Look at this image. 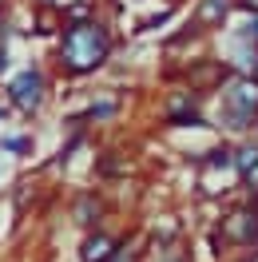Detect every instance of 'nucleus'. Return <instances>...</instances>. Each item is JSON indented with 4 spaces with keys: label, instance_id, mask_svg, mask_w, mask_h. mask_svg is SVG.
Returning a JSON list of instances; mask_svg holds the SVG:
<instances>
[{
    "label": "nucleus",
    "instance_id": "nucleus-1",
    "mask_svg": "<svg viewBox=\"0 0 258 262\" xmlns=\"http://www.w3.org/2000/svg\"><path fill=\"white\" fill-rule=\"evenodd\" d=\"M119 52V36H115L112 20L92 16L80 24H64L60 36L52 40V72L60 80H92L115 60Z\"/></svg>",
    "mask_w": 258,
    "mask_h": 262
},
{
    "label": "nucleus",
    "instance_id": "nucleus-2",
    "mask_svg": "<svg viewBox=\"0 0 258 262\" xmlns=\"http://www.w3.org/2000/svg\"><path fill=\"white\" fill-rule=\"evenodd\" d=\"M214 112L207 115L210 127L226 131V135H250L258 119V80L254 76H246V72H230L226 83L214 92Z\"/></svg>",
    "mask_w": 258,
    "mask_h": 262
},
{
    "label": "nucleus",
    "instance_id": "nucleus-3",
    "mask_svg": "<svg viewBox=\"0 0 258 262\" xmlns=\"http://www.w3.org/2000/svg\"><path fill=\"white\" fill-rule=\"evenodd\" d=\"M52 92H56V76H52V68L40 64V60H32V64L8 72V80H4V92H0V96L8 99L12 115L36 119V115L48 107Z\"/></svg>",
    "mask_w": 258,
    "mask_h": 262
},
{
    "label": "nucleus",
    "instance_id": "nucleus-4",
    "mask_svg": "<svg viewBox=\"0 0 258 262\" xmlns=\"http://www.w3.org/2000/svg\"><path fill=\"white\" fill-rule=\"evenodd\" d=\"M159 119L163 127H210L207 112H203V96H195L191 88H167V96L159 99Z\"/></svg>",
    "mask_w": 258,
    "mask_h": 262
},
{
    "label": "nucleus",
    "instance_id": "nucleus-5",
    "mask_svg": "<svg viewBox=\"0 0 258 262\" xmlns=\"http://www.w3.org/2000/svg\"><path fill=\"white\" fill-rule=\"evenodd\" d=\"M230 72H234V68L226 64V60H219V56H195V60L187 56V60L179 64V83H183V88H191L195 96L210 99L226 83Z\"/></svg>",
    "mask_w": 258,
    "mask_h": 262
},
{
    "label": "nucleus",
    "instance_id": "nucleus-6",
    "mask_svg": "<svg viewBox=\"0 0 258 262\" xmlns=\"http://www.w3.org/2000/svg\"><path fill=\"white\" fill-rule=\"evenodd\" d=\"M123 115V96H115V88H99L88 96L80 115H72L68 119V127L72 131H88V127H103V123H115Z\"/></svg>",
    "mask_w": 258,
    "mask_h": 262
},
{
    "label": "nucleus",
    "instance_id": "nucleus-7",
    "mask_svg": "<svg viewBox=\"0 0 258 262\" xmlns=\"http://www.w3.org/2000/svg\"><path fill=\"white\" fill-rule=\"evenodd\" d=\"M230 16H234V0H195L187 24H195L203 36H219L230 28Z\"/></svg>",
    "mask_w": 258,
    "mask_h": 262
},
{
    "label": "nucleus",
    "instance_id": "nucleus-8",
    "mask_svg": "<svg viewBox=\"0 0 258 262\" xmlns=\"http://www.w3.org/2000/svg\"><path fill=\"white\" fill-rule=\"evenodd\" d=\"M223 243L234 246H254L258 243V207H234L223 219Z\"/></svg>",
    "mask_w": 258,
    "mask_h": 262
},
{
    "label": "nucleus",
    "instance_id": "nucleus-9",
    "mask_svg": "<svg viewBox=\"0 0 258 262\" xmlns=\"http://www.w3.org/2000/svg\"><path fill=\"white\" fill-rule=\"evenodd\" d=\"M115 246H119V238H112L107 230H88L80 243V262H112Z\"/></svg>",
    "mask_w": 258,
    "mask_h": 262
},
{
    "label": "nucleus",
    "instance_id": "nucleus-10",
    "mask_svg": "<svg viewBox=\"0 0 258 262\" xmlns=\"http://www.w3.org/2000/svg\"><path fill=\"white\" fill-rule=\"evenodd\" d=\"M72 219L80 223V227H96L99 219H103V199L96 191H80L76 203H72Z\"/></svg>",
    "mask_w": 258,
    "mask_h": 262
},
{
    "label": "nucleus",
    "instance_id": "nucleus-11",
    "mask_svg": "<svg viewBox=\"0 0 258 262\" xmlns=\"http://www.w3.org/2000/svg\"><path fill=\"white\" fill-rule=\"evenodd\" d=\"M60 8H32V28H24V36H36V40H56L60 36Z\"/></svg>",
    "mask_w": 258,
    "mask_h": 262
},
{
    "label": "nucleus",
    "instance_id": "nucleus-12",
    "mask_svg": "<svg viewBox=\"0 0 258 262\" xmlns=\"http://www.w3.org/2000/svg\"><path fill=\"white\" fill-rule=\"evenodd\" d=\"M99 16V0H64L60 4V24H80Z\"/></svg>",
    "mask_w": 258,
    "mask_h": 262
},
{
    "label": "nucleus",
    "instance_id": "nucleus-13",
    "mask_svg": "<svg viewBox=\"0 0 258 262\" xmlns=\"http://www.w3.org/2000/svg\"><path fill=\"white\" fill-rule=\"evenodd\" d=\"M199 167H207V171H234V147H230V143H219V147L203 151Z\"/></svg>",
    "mask_w": 258,
    "mask_h": 262
},
{
    "label": "nucleus",
    "instance_id": "nucleus-14",
    "mask_svg": "<svg viewBox=\"0 0 258 262\" xmlns=\"http://www.w3.org/2000/svg\"><path fill=\"white\" fill-rule=\"evenodd\" d=\"M20 32V20H16V4L12 0H0V44H12V36Z\"/></svg>",
    "mask_w": 258,
    "mask_h": 262
},
{
    "label": "nucleus",
    "instance_id": "nucleus-15",
    "mask_svg": "<svg viewBox=\"0 0 258 262\" xmlns=\"http://www.w3.org/2000/svg\"><path fill=\"white\" fill-rule=\"evenodd\" d=\"M175 12H179V4H163L159 12H151V16L135 20V28H131V32H135V36H143V32H155V28H163V24H167V20L175 16Z\"/></svg>",
    "mask_w": 258,
    "mask_h": 262
},
{
    "label": "nucleus",
    "instance_id": "nucleus-16",
    "mask_svg": "<svg viewBox=\"0 0 258 262\" xmlns=\"http://www.w3.org/2000/svg\"><path fill=\"white\" fill-rule=\"evenodd\" d=\"M0 151L24 159V155H32V151H36V139H32V135H0Z\"/></svg>",
    "mask_w": 258,
    "mask_h": 262
},
{
    "label": "nucleus",
    "instance_id": "nucleus-17",
    "mask_svg": "<svg viewBox=\"0 0 258 262\" xmlns=\"http://www.w3.org/2000/svg\"><path fill=\"white\" fill-rule=\"evenodd\" d=\"M239 179H242V187H246V191L258 199V155H254V159H250V163L239 171Z\"/></svg>",
    "mask_w": 258,
    "mask_h": 262
},
{
    "label": "nucleus",
    "instance_id": "nucleus-18",
    "mask_svg": "<svg viewBox=\"0 0 258 262\" xmlns=\"http://www.w3.org/2000/svg\"><path fill=\"white\" fill-rule=\"evenodd\" d=\"M8 72H12V44H0V83L8 80Z\"/></svg>",
    "mask_w": 258,
    "mask_h": 262
},
{
    "label": "nucleus",
    "instance_id": "nucleus-19",
    "mask_svg": "<svg viewBox=\"0 0 258 262\" xmlns=\"http://www.w3.org/2000/svg\"><path fill=\"white\" fill-rule=\"evenodd\" d=\"M234 12H242V16H258V0H234Z\"/></svg>",
    "mask_w": 258,
    "mask_h": 262
},
{
    "label": "nucleus",
    "instance_id": "nucleus-20",
    "mask_svg": "<svg viewBox=\"0 0 258 262\" xmlns=\"http://www.w3.org/2000/svg\"><path fill=\"white\" fill-rule=\"evenodd\" d=\"M24 4H28V8H60L64 0H24Z\"/></svg>",
    "mask_w": 258,
    "mask_h": 262
},
{
    "label": "nucleus",
    "instance_id": "nucleus-21",
    "mask_svg": "<svg viewBox=\"0 0 258 262\" xmlns=\"http://www.w3.org/2000/svg\"><path fill=\"white\" fill-rule=\"evenodd\" d=\"M8 119H12V107H8V99L0 96V123H8Z\"/></svg>",
    "mask_w": 258,
    "mask_h": 262
},
{
    "label": "nucleus",
    "instance_id": "nucleus-22",
    "mask_svg": "<svg viewBox=\"0 0 258 262\" xmlns=\"http://www.w3.org/2000/svg\"><path fill=\"white\" fill-rule=\"evenodd\" d=\"M250 139H254V143H258V119H254V127H250Z\"/></svg>",
    "mask_w": 258,
    "mask_h": 262
},
{
    "label": "nucleus",
    "instance_id": "nucleus-23",
    "mask_svg": "<svg viewBox=\"0 0 258 262\" xmlns=\"http://www.w3.org/2000/svg\"><path fill=\"white\" fill-rule=\"evenodd\" d=\"M242 262H254V258H242Z\"/></svg>",
    "mask_w": 258,
    "mask_h": 262
}]
</instances>
